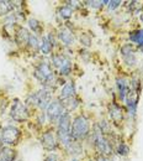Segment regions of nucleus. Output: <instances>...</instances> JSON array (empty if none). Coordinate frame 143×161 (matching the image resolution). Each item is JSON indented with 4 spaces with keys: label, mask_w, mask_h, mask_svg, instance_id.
<instances>
[{
    "label": "nucleus",
    "mask_w": 143,
    "mask_h": 161,
    "mask_svg": "<svg viewBox=\"0 0 143 161\" xmlns=\"http://www.w3.org/2000/svg\"><path fill=\"white\" fill-rule=\"evenodd\" d=\"M44 161H62V160H61V158H59V155H57V154H54V153H49V154L46 155Z\"/></svg>",
    "instance_id": "a878e982"
},
{
    "label": "nucleus",
    "mask_w": 143,
    "mask_h": 161,
    "mask_svg": "<svg viewBox=\"0 0 143 161\" xmlns=\"http://www.w3.org/2000/svg\"><path fill=\"white\" fill-rule=\"evenodd\" d=\"M72 138L74 140H83L90 134V123L88 118L84 115H78L74 118L72 123V129H70Z\"/></svg>",
    "instance_id": "f257e3e1"
},
{
    "label": "nucleus",
    "mask_w": 143,
    "mask_h": 161,
    "mask_svg": "<svg viewBox=\"0 0 143 161\" xmlns=\"http://www.w3.org/2000/svg\"><path fill=\"white\" fill-rule=\"evenodd\" d=\"M68 161H79V160H78L77 158H72V159H69Z\"/></svg>",
    "instance_id": "c85d7f7f"
},
{
    "label": "nucleus",
    "mask_w": 143,
    "mask_h": 161,
    "mask_svg": "<svg viewBox=\"0 0 143 161\" xmlns=\"http://www.w3.org/2000/svg\"><path fill=\"white\" fill-rule=\"evenodd\" d=\"M120 4H121V1L120 0H114V1H109V9L110 10H114V9H116V8H119L120 6Z\"/></svg>",
    "instance_id": "bb28decb"
},
{
    "label": "nucleus",
    "mask_w": 143,
    "mask_h": 161,
    "mask_svg": "<svg viewBox=\"0 0 143 161\" xmlns=\"http://www.w3.org/2000/svg\"><path fill=\"white\" fill-rule=\"evenodd\" d=\"M65 114V109L63 107L61 101H52L49 103V105L46 109V117L48 118V120L52 123H58V120Z\"/></svg>",
    "instance_id": "0eeeda50"
},
{
    "label": "nucleus",
    "mask_w": 143,
    "mask_h": 161,
    "mask_svg": "<svg viewBox=\"0 0 143 161\" xmlns=\"http://www.w3.org/2000/svg\"><path fill=\"white\" fill-rule=\"evenodd\" d=\"M62 104H63V107H64V109L67 112H72V110H74L79 105V99L75 98V97H73V98H69V99L63 101Z\"/></svg>",
    "instance_id": "aec40b11"
},
{
    "label": "nucleus",
    "mask_w": 143,
    "mask_h": 161,
    "mask_svg": "<svg viewBox=\"0 0 143 161\" xmlns=\"http://www.w3.org/2000/svg\"><path fill=\"white\" fill-rule=\"evenodd\" d=\"M116 153H117L120 156H127L128 153H130V147H128V145H126L125 142H120L119 146H117Z\"/></svg>",
    "instance_id": "393cba45"
},
{
    "label": "nucleus",
    "mask_w": 143,
    "mask_h": 161,
    "mask_svg": "<svg viewBox=\"0 0 143 161\" xmlns=\"http://www.w3.org/2000/svg\"><path fill=\"white\" fill-rule=\"evenodd\" d=\"M96 161H111L107 156H100V158H98V160Z\"/></svg>",
    "instance_id": "cd10ccee"
},
{
    "label": "nucleus",
    "mask_w": 143,
    "mask_h": 161,
    "mask_svg": "<svg viewBox=\"0 0 143 161\" xmlns=\"http://www.w3.org/2000/svg\"><path fill=\"white\" fill-rule=\"evenodd\" d=\"M141 19H142V20H143V14H142V15H141Z\"/></svg>",
    "instance_id": "7c9ffc66"
},
{
    "label": "nucleus",
    "mask_w": 143,
    "mask_h": 161,
    "mask_svg": "<svg viewBox=\"0 0 143 161\" xmlns=\"http://www.w3.org/2000/svg\"><path fill=\"white\" fill-rule=\"evenodd\" d=\"M70 129H72L70 115H69L68 113H65L61 119L58 120V125H57V139L61 141L63 147H65L70 141L74 140V139L72 138Z\"/></svg>",
    "instance_id": "7ed1b4c3"
},
{
    "label": "nucleus",
    "mask_w": 143,
    "mask_h": 161,
    "mask_svg": "<svg viewBox=\"0 0 143 161\" xmlns=\"http://www.w3.org/2000/svg\"><path fill=\"white\" fill-rule=\"evenodd\" d=\"M130 40L132 41V42H135L138 47H141L143 50V29L132 31L130 34Z\"/></svg>",
    "instance_id": "f3484780"
},
{
    "label": "nucleus",
    "mask_w": 143,
    "mask_h": 161,
    "mask_svg": "<svg viewBox=\"0 0 143 161\" xmlns=\"http://www.w3.org/2000/svg\"><path fill=\"white\" fill-rule=\"evenodd\" d=\"M28 26L32 30V32H35V34H41L42 30H43L42 24L36 19H30L28 20Z\"/></svg>",
    "instance_id": "5701e85b"
},
{
    "label": "nucleus",
    "mask_w": 143,
    "mask_h": 161,
    "mask_svg": "<svg viewBox=\"0 0 143 161\" xmlns=\"http://www.w3.org/2000/svg\"><path fill=\"white\" fill-rule=\"evenodd\" d=\"M73 97H75V86L73 82H68L62 87L61 93H59V99L63 102L65 99L73 98Z\"/></svg>",
    "instance_id": "ddd939ff"
},
{
    "label": "nucleus",
    "mask_w": 143,
    "mask_h": 161,
    "mask_svg": "<svg viewBox=\"0 0 143 161\" xmlns=\"http://www.w3.org/2000/svg\"><path fill=\"white\" fill-rule=\"evenodd\" d=\"M33 76L37 78V80L42 82L43 84H46L47 87L52 86L56 80H54V73L51 68V64L46 61L40 62V64L35 68V72H33Z\"/></svg>",
    "instance_id": "39448f33"
},
{
    "label": "nucleus",
    "mask_w": 143,
    "mask_h": 161,
    "mask_svg": "<svg viewBox=\"0 0 143 161\" xmlns=\"http://www.w3.org/2000/svg\"><path fill=\"white\" fill-rule=\"evenodd\" d=\"M41 144L46 150L53 151V150H56L57 146H58V139H57V136L53 134V131L48 130V131H46V133L42 134Z\"/></svg>",
    "instance_id": "1a4fd4ad"
},
{
    "label": "nucleus",
    "mask_w": 143,
    "mask_h": 161,
    "mask_svg": "<svg viewBox=\"0 0 143 161\" xmlns=\"http://www.w3.org/2000/svg\"><path fill=\"white\" fill-rule=\"evenodd\" d=\"M52 47H53V45L51 43V41L48 40V37L43 36L41 40V43H40V51L43 55H49L52 52Z\"/></svg>",
    "instance_id": "6ab92c4d"
},
{
    "label": "nucleus",
    "mask_w": 143,
    "mask_h": 161,
    "mask_svg": "<svg viewBox=\"0 0 143 161\" xmlns=\"http://www.w3.org/2000/svg\"><path fill=\"white\" fill-rule=\"evenodd\" d=\"M58 39L67 46H70L74 43V35L68 27H62L58 31Z\"/></svg>",
    "instance_id": "4468645a"
},
{
    "label": "nucleus",
    "mask_w": 143,
    "mask_h": 161,
    "mask_svg": "<svg viewBox=\"0 0 143 161\" xmlns=\"http://www.w3.org/2000/svg\"><path fill=\"white\" fill-rule=\"evenodd\" d=\"M13 9H14L13 1H0V16L9 14Z\"/></svg>",
    "instance_id": "412c9836"
},
{
    "label": "nucleus",
    "mask_w": 143,
    "mask_h": 161,
    "mask_svg": "<svg viewBox=\"0 0 143 161\" xmlns=\"http://www.w3.org/2000/svg\"><path fill=\"white\" fill-rule=\"evenodd\" d=\"M121 55L123 57V61L127 66H135L137 63L136 53L133 52V48L131 45H125L121 48Z\"/></svg>",
    "instance_id": "9d476101"
},
{
    "label": "nucleus",
    "mask_w": 143,
    "mask_h": 161,
    "mask_svg": "<svg viewBox=\"0 0 143 161\" xmlns=\"http://www.w3.org/2000/svg\"><path fill=\"white\" fill-rule=\"evenodd\" d=\"M1 144H3V141H1V139H0V147H1Z\"/></svg>",
    "instance_id": "c756f323"
},
{
    "label": "nucleus",
    "mask_w": 143,
    "mask_h": 161,
    "mask_svg": "<svg viewBox=\"0 0 143 161\" xmlns=\"http://www.w3.org/2000/svg\"><path fill=\"white\" fill-rule=\"evenodd\" d=\"M109 115L111 118V120L114 121L115 124H120L123 119V110L122 108L115 103H112L110 107H109Z\"/></svg>",
    "instance_id": "9b49d317"
},
{
    "label": "nucleus",
    "mask_w": 143,
    "mask_h": 161,
    "mask_svg": "<svg viewBox=\"0 0 143 161\" xmlns=\"http://www.w3.org/2000/svg\"><path fill=\"white\" fill-rule=\"evenodd\" d=\"M20 136H21L20 130L16 126H13V125H6L0 131V139L3 141V144L8 145V146H11V145L18 144Z\"/></svg>",
    "instance_id": "423d86ee"
},
{
    "label": "nucleus",
    "mask_w": 143,
    "mask_h": 161,
    "mask_svg": "<svg viewBox=\"0 0 143 161\" xmlns=\"http://www.w3.org/2000/svg\"><path fill=\"white\" fill-rule=\"evenodd\" d=\"M52 102V92L49 88H43L41 91L32 93L27 97L26 103L28 105H33V107H38L41 109H47V107L49 105V103Z\"/></svg>",
    "instance_id": "20e7f679"
},
{
    "label": "nucleus",
    "mask_w": 143,
    "mask_h": 161,
    "mask_svg": "<svg viewBox=\"0 0 143 161\" xmlns=\"http://www.w3.org/2000/svg\"><path fill=\"white\" fill-rule=\"evenodd\" d=\"M73 15V8L70 5H63L59 8V16L62 19H69Z\"/></svg>",
    "instance_id": "4be33fe9"
},
{
    "label": "nucleus",
    "mask_w": 143,
    "mask_h": 161,
    "mask_svg": "<svg viewBox=\"0 0 143 161\" xmlns=\"http://www.w3.org/2000/svg\"><path fill=\"white\" fill-rule=\"evenodd\" d=\"M40 43H41V42L38 41V39H37L36 35H31L27 45H28L33 51H37V50H40Z\"/></svg>",
    "instance_id": "b1692460"
},
{
    "label": "nucleus",
    "mask_w": 143,
    "mask_h": 161,
    "mask_svg": "<svg viewBox=\"0 0 143 161\" xmlns=\"http://www.w3.org/2000/svg\"><path fill=\"white\" fill-rule=\"evenodd\" d=\"M16 153L14 149L9 146H1L0 147V161H15Z\"/></svg>",
    "instance_id": "2eb2a0df"
},
{
    "label": "nucleus",
    "mask_w": 143,
    "mask_h": 161,
    "mask_svg": "<svg viewBox=\"0 0 143 161\" xmlns=\"http://www.w3.org/2000/svg\"><path fill=\"white\" fill-rule=\"evenodd\" d=\"M116 84H117V89H119V97L122 102H126L127 98V93L130 89V82L126 80L125 77H117L116 80Z\"/></svg>",
    "instance_id": "f8f14e48"
},
{
    "label": "nucleus",
    "mask_w": 143,
    "mask_h": 161,
    "mask_svg": "<svg viewBox=\"0 0 143 161\" xmlns=\"http://www.w3.org/2000/svg\"><path fill=\"white\" fill-rule=\"evenodd\" d=\"M30 36H31V34H28V31L25 27H19L15 34V40L19 45H27Z\"/></svg>",
    "instance_id": "dca6fc26"
},
{
    "label": "nucleus",
    "mask_w": 143,
    "mask_h": 161,
    "mask_svg": "<svg viewBox=\"0 0 143 161\" xmlns=\"http://www.w3.org/2000/svg\"><path fill=\"white\" fill-rule=\"evenodd\" d=\"M70 61L68 60L65 56H63V55H53L52 56V63L58 68V71L63 68L65 64H68Z\"/></svg>",
    "instance_id": "a211bd4d"
},
{
    "label": "nucleus",
    "mask_w": 143,
    "mask_h": 161,
    "mask_svg": "<svg viewBox=\"0 0 143 161\" xmlns=\"http://www.w3.org/2000/svg\"><path fill=\"white\" fill-rule=\"evenodd\" d=\"M91 139H93V144H94L96 151L99 154H101V156H107L111 154V151H112L111 142L105 136V134L101 131L99 125H95L94 133L91 134Z\"/></svg>",
    "instance_id": "f03ea898"
},
{
    "label": "nucleus",
    "mask_w": 143,
    "mask_h": 161,
    "mask_svg": "<svg viewBox=\"0 0 143 161\" xmlns=\"http://www.w3.org/2000/svg\"><path fill=\"white\" fill-rule=\"evenodd\" d=\"M28 115L30 113H28L27 105L22 103L20 99H15L10 108V117L16 121H25L27 120Z\"/></svg>",
    "instance_id": "6e6552de"
}]
</instances>
